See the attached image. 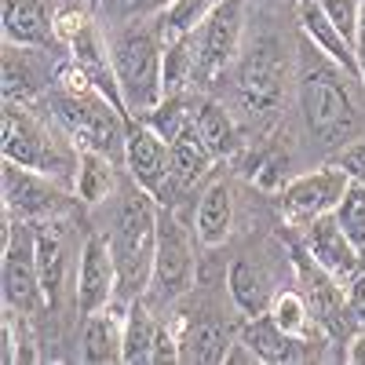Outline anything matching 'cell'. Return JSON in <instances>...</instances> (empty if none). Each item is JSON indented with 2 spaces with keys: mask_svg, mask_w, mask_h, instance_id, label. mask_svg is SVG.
I'll list each match as a JSON object with an SVG mask.
<instances>
[{
  "mask_svg": "<svg viewBox=\"0 0 365 365\" xmlns=\"http://www.w3.org/2000/svg\"><path fill=\"white\" fill-rule=\"evenodd\" d=\"M296 103L307 139L322 154L365 135V84L318 51L307 37L296 51Z\"/></svg>",
  "mask_w": 365,
  "mask_h": 365,
  "instance_id": "6da1fadb",
  "label": "cell"
},
{
  "mask_svg": "<svg viewBox=\"0 0 365 365\" xmlns=\"http://www.w3.org/2000/svg\"><path fill=\"white\" fill-rule=\"evenodd\" d=\"M37 106L51 113V120L77 143V150L88 146L99 150V154H110L113 161H125V135L132 117L120 113L70 58H63L55 84Z\"/></svg>",
  "mask_w": 365,
  "mask_h": 365,
  "instance_id": "7a4b0ae2",
  "label": "cell"
},
{
  "mask_svg": "<svg viewBox=\"0 0 365 365\" xmlns=\"http://www.w3.org/2000/svg\"><path fill=\"white\" fill-rule=\"evenodd\" d=\"M158 212L161 205L139 182L125 179L117 190V205L110 216V252L117 263V311H128L135 299L146 296L154 278V249H158Z\"/></svg>",
  "mask_w": 365,
  "mask_h": 365,
  "instance_id": "3957f363",
  "label": "cell"
},
{
  "mask_svg": "<svg viewBox=\"0 0 365 365\" xmlns=\"http://www.w3.org/2000/svg\"><path fill=\"white\" fill-rule=\"evenodd\" d=\"M292 58L278 37H256L249 48H241L237 63L230 70V99L234 117L241 120L245 135H267L278 128L285 99H289Z\"/></svg>",
  "mask_w": 365,
  "mask_h": 365,
  "instance_id": "277c9868",
  "label": "cell"
},
{
  "mask_svg": "<svg viewBox=\"0 0 365 365\" xmlns=\"http://www.w3.org/2000/svg\"><path fill=\"white\" fill-rule=\"evenodd\" d=\"M165 26L161 15L117 22L110 29V55L120 81V96L132 117H146L165 99Z\"/></svg>",
  "mask_w": 365,
  "mask_h": 365,
  "instance_id": "5b68a950",
  "label": "cell"
},
{
  "mask_svg": "<svg viewBox=\"0 0 365 365\" xmlns=\"http://www.w3.org/2000/svg\"><path fill=\"white\" fill-rule=\"evenodd\" d=\"M0 154L22 168L44 172L73 190L77 175V143L51 120V113L37 103H8L0 110Z\"/></svg>",
  "mask_w": 365,
  "mask_h": 365,
  "instance_id": "8992f818",
  "label": "cell"
},
{
  "mask_svg": "<svg viewBox=\"0 0 365 365\" xmlns=\"http://www.w3.org/2000/svg\"><path fill=\"white\" fill-rule=\"evenodd\" d=\"M194 227L182 223L179 205H161L158 212V249H154V278H150L146 299L154 307H172L197 285V252H194Z\"/></svg>",
  "mask_w": 365,
  "mask_h": 365,
  "instance_id": "52a82bcc",
  "label": "cell"
},
{
  "mask_svg": "<svg viewBox=\"0 0 365 365\" xmlns=\"http://www.w3.org/2000/svg\"><path fill=\"white\" fill-rule=\"evenodd\" d=\"M0 285H4V307L22 318H41L48 311V296L37 270V234L34 223L15 220L4 212V237H0Z\"/></svg>",
  "mask_w": 365,
  "mask_h": 365,
  "instance_id": "ba28073f",
  "label": "cell"
},
{
  "mask_svg": "<svg viewBox=\"0 0 365 365\" xmlns=\"http://www.w3.org/2000/svg\"><path fill=\"white\" fill-rule=\"evenodd\" d=\"M190 44L197 58V91H208L212 84L230 77L241 48H245V0H220L212 15L190 34Z\"/></svg>",
  "mask_w": 365,
  "mask_h": 365,
  "instance_id": "9c48e42d",
  "label": "cell"
},
{
  "mask_svg": "<svg viewBox=\"0 0 365 365\" xmlns=\"http://www.w3.org/2000/svg\"><path fill=\"white\" fill-rule=\"evenodd\" d=\"M120 168H125V175L132 182H139V187L154 197L158 205L175 208L182 197H187V194L179 190L175 172H172V143L165 135H158L143 117H132L128 120L125 161H120Z\"/></svg>",
  "mask_w": 365,
  "mask_h": 365,
  "instance_id": "30bf717a",
  "label": "cell"
},
{
  "mask_svg": "<svg viewBox=\"0 0 365 365\" xmlns=\"http://www.w3.org/2000/svg\"><path fill=\"white\" fill-rule=\"evenodd\" d=\"M0 187H4V212L15 220H26V223L70 216V208L77 201V194L70 187H63L58 179L34 172V168H22L15 161H4Z\"/></svg>",
  "mask_w": 365,
  "mask_h": 365,
  "instance_id": "8fae6325",
  "label": "cell"
},
{
  "mask_svg": "<svg viewBox=\"0 0 365 365\" xmlns=\"http://www.w3.org/2000/svg\"><path fill=\"white\" fill-rule=\"evenodd\" d=\"M351 187V179L340 165L325 161L322 168L314 172H303L296 179H289L282 194H278V208H282V220L289 227H303L318 216H329V212H336V205L344 201Z\"/></svg>",
  "mask_w": 365,
  "mask_h": 365,
  "instance_id": "7c38bea8",
  "label": "cell"
},
{
  "mask_svg": "<svg viewBox=\"0 0 365 365\" xmlns=\"http://www.w3.org/2000/svg\"><path fill=\"white\" fill-rule=\"evenodd\" d=\"M63 51L48 48H22L4 41V55H0V91L8 103H41L48 88L58 77L63 66Z\"/></svg>",
  "mask_w": 365,
  "mask_h": 365,
  "instance_id": "4fadbf2b",
  "label": "cell"
},
{
  "mask_svg": "<svg viewBox=\"0 0 365 365\" xmlns=\"http://www.w3.org/2000/svg\"><path fill=\"white\" fill-rule=\"evenodd\" d=\"M113 299H117V263L106 234L91 230L81 241V252L73 263V307L77 314H91L113 307Z\"/></svg>",
  "mask_w": 365,
  "mask_h": 365,
  "instance_id": "5bb4252c",
  "label": "cell"
},
{
  "mask_svg": "<svg viewBox=\"0 0 365 365\" xmlns=\"http://www.w3.org/2000/svg\"><path fill=\"white\" fill-rule=\"evenodd\" d=\"M299 230V241L303 249H307V256L329 274L332 282L347 285L354 274L361 270L358 267V252H354V241L347 237V230L340 227L336 212H329V216H318L311 223L296 227Z\"/></svg>",
  "mask_w": 365,
  "mask_h": 365,
  "instance_id": "9a60e30c",
  "label": "cell"
},
{
  "mask_svg": "<svg viewBox=\"0 0 365 365\" xmlns=\"http://www.w3.org/2000/svg\"><path fill=\"white\" fill-rule=\"evenodd\" d=\"M0 34L8 44L63 51L55 41V0H0Z\"/></svg>",
  "mask_w": 365,
  "mask_h": 365,
  "instance_id": "2e32d148",
  "label": "cell"
},
{
  "mask_svg": "<svg viewBox=\"0 0 365 365\" xmlns=\"http://www.w3.org/2000/svg\"><path fill=\"white\" fill-rule=\"evenodd\" d=\"M66 227H70L66 216L34 223L37 270H41V285H44L51 314H58V307H63V292H66V282H70V234H66Z\"/></svg>",
  "mask_w": 365,
  "mask_h": 365,
  "instance_id": "e0dca14e",
  "label": "cell"
},
{
  "mask_svg": "<svg viewBox=\"0 0 365 365\" xmlns=\"http://www.w3.org/2000/svg\"><path fill=\"white\" fill-rule=\"evenodd\" d=\"M194 128L216 161H237L245 154V128H241V120L220 99H212L208 91H194Z\"/></svg>",
  "mask_w": 365,
  "mask_h": 365,
  "instance_id": "ac0fdd59",
  "label": "cell"
},
{
  "mask_svg": "<svg viewBox=\"0 0 365 365\" xmlns=\"http://www.w3.org/2000/svg\"><path fill=\"white\" fill-rule=\"evenodd\" d=\"M227 292H230V303L245 314V318H256V314H267L274 296L282 292L274 270L267 267L263 256H237L227 270Z\"/></svg>",
  "mask_w": 365,
  "mask_h": 365,
  "instance_id": "d6986e66",
  "label": "cell"
},
{
  "mask_svg": "<svg viewBox=\"0 0 365 365\" xmlns=\"http://www.w3.org/2000/svg\"><path fill=\"white\" fill-rule=\"evenodd\" d=\"M234 220H237L234 182H230L227 175L208 179V187L197 194V205H194V234H197V245H201V249H220V245H227L230 234H234Z\"/></svg>",
  "mask_w": 365,
  "mask_h": 365,
  "instance_id": "ffe728a7",
  "label": "cell"
},
{
  "mask_svg": "<svg viewBox=\"0 0 365 365\" xmlns=\"http://www.w3.org/2000/svg\"><path fill=\"white\" fill-rule=\"evenodd\" d=\"M125 351V311L106 307L81 314V332H77V358L84 365H113Z\"/></svg>",
  "mask_w": 365,
  "mask_h": 365,
  "instance_id": "44dd1931",
  "label": "cell"
},
{
  "mask_svg": "<svg viewBox=\"0 0 365 365\" xmlns=\"http://www.w3.org/2000/svg\"><path fill=\"white\" fill-rule=\"evenodd\" d=\"M296 22H299V37H307L318 51H325L332 63H340L351 77L361 81L354 44L336 29V22L325 15V8L318 4V0H296Z\"/></svg>",
  "mask_w": 365,
  "mask_h": 365,
  "instance_id": "7402d4cb",
  "label": "cell"
},
{
  "mask_svg": "<svg viewBox=\"0 0 365 365\" xmlns=\"http://www.w3.org/2000/svg\"><path fill=\"white\" fill-rule=\"evenodd\" d=\"M237 336L245 340L263 365H285V361H303V358H311V344L314 340H296L289 336V332L267 314H256V318H245V325L237 329Z\"/></svg>",
  "mask_w": 365,
  "mask_h": 365,
  "instance_id": "603a6c76",
  "label": "cell"
},
{
  "mask_svg": "<svg viewBox=\"0 0 365 365\" xmlns=\"http://www.w3.org/2000/svg\"><path fill=\"white\" fill-rule=\"evenodd\" d=\"M120 161H113L110 154L81 146L77 154V175H73V194L81 201V208H99L110 197H117L120 190V175H117Z\"/></svg>",
  "mask_w": 365,
  "mask_h": 365,
  "instance_id": "cb8c5ba5",
  "label": "cell"
},
{
  "mask_svg": "<svg viewBox=\"0 0 365 365\" xmlns=\"http://www.w3.org/2000/svg\"><path fill=\"white\" fill-rule=\"evenodd\" d=\"M179 322V361H201V365H223L227 347L234 340V332L220 318H175Z\"/></svg>",
  "mask_w": 365,
  "mask_h": 365,
  "instance_id": "d4e9b609",
  "label": "cell"
},
{
  "mask_svg": "<svg viewBox=\"0 0 365 365\" xmlns=\"http://www.w3.org/2000/svg\"><path fill=\"white\" fill-rule=\"evenodd\" d=\"M212 165H220V161L212 158V150L205 146V139L197 135L194 120H190V125L172 139V172H175L179 190H182V194H190L201 179H208Z\"/></svg>",
  "mask_w": 365,
  "mask_h": 365,
  "instance_id": "484cf974",
  "label": "cell"
},
{
  "mask_svg": "<svg viewBox=\"0 0 365 365\" xmlns=\"http://www.w3.org/2000/svg\"><path fill=\"white\" fill-rule=\"evenodd\" d=\"M158 307L150 303L146 296L135 299L132 307L125 311V351H120V361L139 365L150 361V351H154V336H158Z\"/></svg>",
  "mask_w": 365,
  "mask_h": 365,
  "instance_id": "4316f807",
  "label": "cell"
},
{
  "mask_svg": "<svg viewBox=\"0 0 365 365\" xmlns=\"http://www.w3.org/2000/svg\"><path fill=\"white\" fill-rule=\"evenodd\" d=\"M270 318L278 322L289 336L296 340H314V336H325V332L318 329L314 314H311V303L307 296H303L299 289H282L278 296H274L270 303Z\"/></svg>",
  "mask_w": 365,
  "mask_h": 365,
  "instance_id": "83f0119b",
  "label": "cell"
},
{
  "mask_svg": "<svg viewBox=\"0 0 365 365\" xmlns=\"http://www.w3.org/2000/svg\"><path fill=\"white\" fill-rule=\"evenodd\" d=\"M285 168H289V154H282V150H274V146H263V150H256V154H249V165L241 168L249 175V182L256 190H263V194H274L278 197L282 194V187H285Z\"/></svg>",
  "mask_w": 365,
  "mask_h": 365,
  "instance_id": "f1b7e54d",
  "label": "cell"
},
{
  "mask_svg": "<svg viewBox=\"0 0 365 365\" xmlns=\"http://www.w3.org/2000/svg\"><path fill=\"white\" fill-rule=\"evenodd\" d=\"M220 0H172V4L161 11V26L165 37H190L194 29L212 15Z\"/></svg>",
  "mask_w": 365,
  "mask_h": 365,
  "instance_id": "f546056e",
  "label": "cell"
},
{
  "mask_svg": "<svg viewBox=\"0 0 365 365\" xmlns=\"http://www.w3.org/2000/svg\"><path fill=\"white\" fill-rule=\"evenodd\" d=\"M172 0H99V22L103 26H117V22H128V19H143V15H161Z\"/></svg>",
  "mask_w": 365,
  "mask_h": 365,
  "instance_id": "4dcf8cb0",
  "label": "cell"
},
{
  "mask_svg": "<svg viewBox=\"0 0 365 365\" xmlns=\"http://www.w3.org/2000/svg\"><path fill=\"white\" fill-rule=\"evenodd\" d=\"M336 220H340V227L347 230L351 241L365 237V187H361V182H351V187H347L344 201L336 205Z\"/></svg>",
  "mask_w": 365,
  "mask_h": 365,
  "instance_id": "1f68e13d",
  "label": "cell"
},
{
  "mask_svg": "<svg viewBox=\"0 0 365 365\" xmlns=\"http://www.w3.org/2000/svg\"><path fill=\"white\" fill-rule=\"evenodd\" d=\"M318 4L325 8V15L336 22V29L354 44L358 41V22H361V8L365 0H318Z\"/></svg>",
  "mask_w": 365,
  "mask_h": 365,
  "instance_id": "d6a6232c",
  "label": "cell"
},
{
  "mask_svg": "<svg viewBox=\"0 0 365 365\" xmlns=\"http://www.w3.org/2000/svg\"><path fill=\"white\" fill-rule=\"evenodd\" d=\"M329 161H332V165H340V168L347 172L351 182H361V187H365V135L344 143L340 150H332Z\"/></svg>",
  "mask_w": 365,
  "mask_h": 365,
  "instance_id": "836d02e7",
  "label": "cell"
},
{
  "mask_svg": "<svg viewBox=\"0 0 365 365\" xmlns=\"http://www.w3.org/2000/svg\"><path fill=\"white\" fill-rule=\"evenodd\" d=\"M344 296H347V311L358 325H365V267L354 274V278L344 285Z\"/></svg>",
  "mask_w": 365,
  "mask_h": 365,
  "instance_id": "e575fe53",
  "label": "cell"
},
{
  "mask_svg": "<svg viewBox=\"0 0 365 365\" xmlns=\"http://www.w3.org/2000/svg\"><path fill=\"white\" fill-rule=\"evenodd\" d=\"M223 365H259V354H256L245 340H241V336H234V340H230V347H227Z\"/></svg>",
  "mask_w": 365,
  "mask_h": 365,
  "instance_id": "d590c367",
  "label": "cell"
},
{
  "mask_svg": "<svg viewBox=\"0 0 365 365\" xmlns=\"http://www.w3.org/2000/svg\"><path fill=\"white\" fill-rule=\"evenodd\" d=\"M344 358H347L351 365H365V325H358V329H354V336L347 340Z\"/></svg>",
  "mask_w": 365,
  "mask_h": 365,
  "instance_id": "8d00e7d4",
  "label": "cell"
},
{
  "mask_svg": "<svg viewBox=\"0 0 365 365\" xmlns=\"http://www.w3.org/2000/svg\"><path fill=\"white\" fill-rule=\"evenodd\" d=\"M354 252H358V267H365V237L354 241Z\"/></svg>",
  "mask_w": 365,
  "mask_h": 365,
  "instance_id": "74e56055",
  "label": "cell"
},
{
  "mask_svg": "<svg viewBox=\"0 0 365 365\" xmlns=\"http://www.w3.org/2000/svg\"><path fill=\"white\" fill-rule=\"evenodd\" d=\"M267 4H285V0H267Z\"/></svg>",
  "mask_w": 365,
  "mask_h": 365,
  "instance_id": "f35d334b",
  "label": "cell"
},
{
  "mask_svg": "<svg viewBox=\"0 0 365 365\" xmlns=\"http://www.w3.org/2000/svg\"><path fill=\"white\" fill-rule=\"evenodd\" d=\"M88 4H91V0H88Z\"/></svg>",
  "mask_w": 365,
  "mask_h": 365,
  "instance_id": "ab89813d",
  "label": "cell"
}]
</instances>
